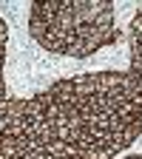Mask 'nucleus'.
Listing matches in <instances>:
<instances>
[{
    "label": "nucleus",
    "instance_id": "1",
    "mask_svg": "<svg viewBox=\"0 0 142 159\" xmlns=\"http://www.w3.org/2000/svg\"><path fill=\"white\" fill-rule=\"evenodd\" d=\"M125 159H142V153H131V156H125Z\"/></svg>",
    "mask_w": 142,
    "mask_h": 159
}]
</instances>
